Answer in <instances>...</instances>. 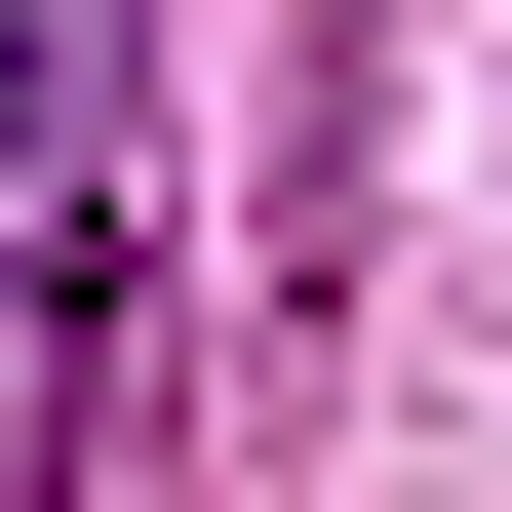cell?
Wrapping results in <instances>:
<instances>
[{"label":"cell","instance_id":"obj_1","mask_svg":"<svg viewBox=\"0 0 512 512\" xmlns=\"http://www.w3.org/2000/svg\"><path fill=\"white\" fill-rule=\"evenodd\" d=\"M40 79H79V0H0V237H40Z\"/></svg>","mask_w":512,"mask_h":512}]
</instances>
